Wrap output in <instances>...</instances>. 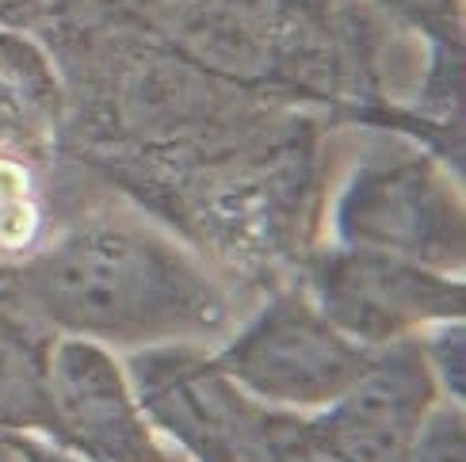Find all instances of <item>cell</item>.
<instances>
[{"instance_id": "4fadbf2b", "label": "cell", "mask_w": 466, "mask_h": 462, "mask_svg": "<svg viewBox=\"0 0 466 462\" xmlns=\"http://www.w3.org/2000/svg\"><path fill=\"white\" fill-rule=\"evenodd\" d=\"M405 462H466V409L455 401H440L424 417Z\"/></svg>"}, {"instance_id": "30bf717a", "label": "cell", "mask_w": 466, "mask_h": 462, "mask_svg": "<svg viewBox=\"0 0 466 462\" xmlns=\"http://www.w3.org/2000/svg\"><path fill=\"white\" fill-rule=\"evenodd\" d=\"M54 222L57 196L50 153L0 142V283L50 241Z\"/></svg>"}, {"instance_id": "5b68a950", "label": "cell", "mask_w": 466, "mask_h": 462, "mask_svg": "<svg viewBox=\"0 0 466 462\" xmlns=\"http://www.w3.org/2000/svg\"><path fill=\"white\" fill-rule=\"evenodd\" d=\"M123 367L153 432L187 462H248L279 417L218 367L210 344L142 348Z\"/></svg>"}, {"instance_id": "7a4b0ae2", "label": "cell", "mask_w": 466, "mask_h": 462, "mask_svg": "<svg viewBox=\"0 0 466 462\" xmlns=\"http://www.w3.org/2000/svg\"><path fill=\"white\" fill-rule=\"evenodd\" d=\"M329 241L466 272L462 180L424 146L386 134L363 149L329 203Z\"/></svg>"}, {"instance_id": "8fae6325", "label": "cell", "mask_w": 466, "mask_h": 462, "mask_svg": "<svg viewBox=\"0 0 466 462\" xmlns=\"http://www.w3.org/2000/svg\"><path fill=\"white\" fill-rule=\"evenodd\" d=\"M375 5L429 38L432 57L413 115L443 130H462V0H375Z\"/></svg>"}, {"instance_id": "8992f818", "label": "cell", "mask_w": 466, "mask_h": 462, "mask_svg": "<svg viewBox=\"0 0 466 462\" xmlns=\"http://www.w3.org/2000/svg\"><path fill=\"white\" fill-rule=\"evenodd\" d=\"M46 444L81 462H187L146 420L123 359L92 340L57 336L46 375Z\"/></svg>"}, {"instance_id": "6da1fadb", "label": "cell", "mask_w": 466, "mask_h": 462, "mask_svg": "<svg viewBox=\"0 0 466 462\" xmlns=\"http://www.w3.org/2000/svg\"><path fill=\"white\" fill-rule=\"evenodd\" d=\"M54 336L115 352L210 344L233 329V295L196 248L130 203L100 196L5 279Z\"/></svg>"}, {"instance_id": "9c48e42d", "label": "cell", "mask_w": 466, "mask_h": 462, "mask_svg": "<svg viewBox=\"0 0 466 462\" xmlns=\"http://www.w3.org/2000/svg\"><path fill=\"white\" fill-rule=\"evenodd\" d=\"M54 333L38 321L8 283H0V432L38 436L50 428L46 375Z\"/></svg>"}, {"instance_id": "277c9868", "label": "cell", "mask_w": 466, "mask_h": 462, "mask_svg": "<svg viewBox=\"0 0 466 462\" xmlns=\"http://www.w3.org/2000/svg\"><path fill=\"white\" fill-rule=\"evenodd\" d=\"M295 283L348 340L363 348H386L466 317V276L436 272L371 248L318 241L299 264Z\"/></svg>"}, {"instance_id": "52a82bcc", "label": "cell", "mask_w": 466, "mask_h": 462, "mask_svg": "<svg viewBox=\"0 0 466 462\" xmlns=\"http://www.w3.org/2000/svg\"><path fill=\"white\" fill-rule=\"evenodd\" d=\"M440 401L420 336H410L379 348L375 363L333 406L306 413V428L333 462H405L424 417Z\"/></svg>"}, {"instance_id": "7c38bea8", "label": "cell", "mask_w": 466, "mask_h": 462, "mask_svg": "<svg viewBox=\"0 0 466 462\" xmlns=\"http://www.w3.org/2000/svg\"><path fill=\"white\" fill-rule=\"evenodd\" d=\"M420 348H424V359H429V367L440 382L443 401L466 406V329H462V321L424 329Z\"/></svg>"}, {"instance_id": "5bb4252c", "label": "cell", "mask_w": 466, "mask_h": 462, "mask_svg": "<svg viewBox=\"0 0 466 462\" xmlns=\"http://www.w3.org/2000/svg\"><path fill=\"white\" fill-rule=\"evenodd\" d=\"M46 0H0V27L12 31H35Z\"/></svg>"}, {"instance_id": "9a60e30c", "label": "cell", "mask_w": 466, "mask_h": 462, "mask_svg": "<svg viewBox=\"0 0 466 462\" xmlns=\"http://www.w3.org/2000/svg\"><path fill=\"white\" fill-rule=\"evenodd\" d=\"M0 462H24L15 451V444H12V436H5V432H0Z\"/></svg>"}, {"instance_id": "3957f363", "label": "cell", "mask_w": 466, "mask_h": 462, "mask_svg": "<svg viewBox=\"0 0 466 462\" xmlns=\"http://www.w3.org/2000/svg\"><path fill=\"white\" fill-rule=\"evenodd\" d=\"M238 387L287 413H318L375 363L379 348L348 340L299 283L264 291V302L210 348Z\"/></svg>"}, {"instance_id": "ba28073f", "label": "cell", "mask_w": 466, "mask_h": 462, "mask_svg": "<svg viewBox=\"0 0 466 462\" xmlns=\"http://www.w3.org/2000/svg\"><path fill=\"white\" fill-rule=\"evenodd\" d=\"M66 119V88L54 57L24 31L0 27V142L54 153Z\"/></svg>"}]
</instances>
